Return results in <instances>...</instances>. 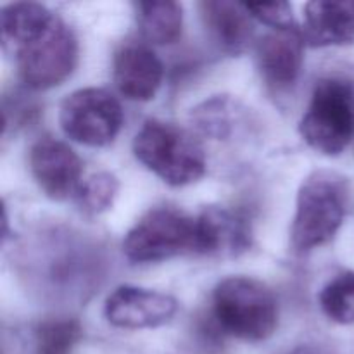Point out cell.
Here are the masks:
<instances>
[{"label":"cell","instance_id":"obj_1","mask_svg":"<svg viewBox=\"0 0 354 354\" xmlns=\"http://www.w3.org/2000/svg\"><path fill=\"white\" fill-rule=\"evenodd\" d=\"M133 154L145 168L173 187L197 182L206 171L203 145L189 131L158 120L147 121L135 135Z\"/></svg>","mask_w":354,"mask_h":354},{"label":"cell","instance_id":"obj_2","mask_svg":"<svg viewBox=\"0 0 354 354\" xmlns=\"http://www.w3.org/2000/svg\"><path fill=\"white\" fill-rule=\"evenodd\" d=\"M218 324L232 337L248 342L268 339L279 324V304L272 290L249 277H228L213 294Z\"/></svg>","mask_w":354,"mask_h":354},{"label":"cell","instance_id":"obj_3","mask_svg":"<svg viewBox=\"0 0 354 354\" xmlns=\"http://www.w3.org/2000/svg\"><path fill=\"white\" fill-rule=\"evenodd\" d=\"M303 140L325 156H339L354 138V88L349 82L325 78L317 83L299 123Z\"/></svg>","mask_w":354,"mask_h":354},{"label":"cell","instance_id":"obj_4","mask_svg":"<svg viewBox=\"0 0 354 354\" xmlns=\"http://www.w3.org/2000/svg\"><path fill=\"white\" fill-rule=\"evenodd\" d=\"M346 216L344 185L325 171L308 176L297 192L290 237L297 251H311L335 237Z\"/></svg>","mask_w":354,"mask_h":354},{"label":"cell","instance_id":"obj_5","mask_svg":"<svg viewBox=\"0 0 354 354\" xmlns=\"http://www.w3.org/2000/svg\"><path fill=\"white\" fill-rule=\"evenodd\" d=\"M123 251L135 263H156L183 252H199L197 218L171 207L151 211L128 232Z\"/></svg>","mask_w":354,"mask_h":354},{"label":"cell","instance_id":"obj_6","mask_svg":"<svg viewBox=\"0 0 354 354\" xmlns=\"http://www.w3.org/2000/svg\"><path fill=\"white\" fill-rule=\"evenodd\" d=\"M19 76L30 88L45 90L64 82L78 61V40L71 28L55 17L54 23L16 52Z\"/></svg>","mask_w":354,"mask_h":354},{"label":"cell","instance_id":"obj_7","mask_svg":"<svg viewBox=\"0 0 354 354\" xmlns=\"http://www.w3.org/2000/svg\"><path fill=\"white\" fill-rule=\"evenodd\" d=\"M59 123L71 140L88 147H104L120 133L123 109L113 93L90 86L66 97Z\"/></svg>","mask_w":354,"mask_h":354},{"label":"cell","instance_id":"obj_8","mask_svg":"<svg viewBox=\"0 0 354 354\" xmlns=\"http://www.w3.org/2000/svg\"><path fill=\"white\" fill-rule=\"evenodd\" d=\"M178 303L168 294L135 286H121L106 299L104 315L118 328H154L171 320Z\"/></svg>","mask_w":354,"mask_h":354},{"label":"cell","instance_id":"obj_9","mask_svg":"<svg viewBox=\"0 0 354 354\" xmlns=\"http://www.w3.org/2000/svg\"><path fill=\"white\" fill-rule=\"evenodd\" d=\"M30 169L41 192L54 201L78 194L82 187V161L64 142L41 138L30 151Z\"/></svg>","mask_w":354,"mask_h":354},{"label":"cell","instance_id":"obj_10","mask_svg":"<svg viewBox=\"0 0 354 354\" xmlns=\"http://www.w3.org/2000/svg\"><path fill=\"white\" fill-rule=\"evenodd\" d=\"M303 38L313 47L354 44V0H313L304 6Z\"/></svg>","mask_w":354,"mask_h":354},{"label":"cell","instance_id":"obj_11","mask_svg":"<svg viewBox=\"0 0 354 354\" xmlns=\"http://www.w3.org/2000/svg\"><path fill=\"white\" fill-rule=\"evenodd\" d=\"M162 64L158 55L145 47L130 45L114 59L113 78L116 88L128 100L147 102L154 99L162 82Z\"/></svg>","mask_w":354,"mask_h":354},{"label":"cell","instance_id":"obj_12","mask_svg":"<svg viewBox=\"0 0 354 354\" xmlns=\"http://www.w3.org/2000/svg\"><path fill=\"white\" fill-rule=\"evenodd\" d=\"M304 38L296 30L273 31L259 40L256 54L263 78L273 86H289L303 68Z\"/></svg>","mask_w":354,"mask_h":354},{"label":"cell","instance_id":"obj_13","mask_svg":"<svg viewBox=\"0 0 354 354\" xmlns=\"http://www.w3.org/2000/svg\"><path fill=\"white\" fill-rule=\"evenodd\" d=\"M199 252L237 256L251 245V228L241 214L225 207H206L197 218Z\"/></svg>","mask_w":354,"mask_h":354},{"label":"cell","instance_id":"obj_14","mask_svg":"<svg viewBox=\"0 0 354 354\" xmlns=\"http://www.w3.org/2000/svg\"><path fill=\"white\" fill-rule=\"evenodd\" d=\"M199 9L207 31L225 50L241 52L252 38V16L245 3L207 0Z\"/></svg>","mask_w":354,"mask_h":354},{"label":"cell","instance_id":"obj_15","mask_svg":"<svg viewBox=\"0 0 354 354\" xmlns=\"http://www.w3.org/2000/svg\"><path fill=\"white\" fill-rule=\"evenodd\" d=\"M57 16L37 2L9 3L0 14L3 45L14 52L40 37Z\"/></svg>","mask_w":354,"mask_h":354},{"label":"cell","instance_id":"obj_16","mask_svg":"<svg viewBox=\"0 0 354 354\" xmlns=\"http://www.w3.org/2000/svg\"><path fill=\"white\" fill-rule=\"evenodd\" d=\"M137 12L142 33L152 44H175L182 37L183 9L178 2H140Z\"/></svg>","mask_w":354,"mask_h":354},{"label":"cell","instance_id":"obj_17","mask_svg":"<svg viewBox=\"0 0 354 354\" xmlns=\"http://www.w3.org/2000/svg\"><path fill=\"white\" fill-rule=\"evenodd\" d=\"M322 311L339 325L354 324V272L335 275L318 296Z\"/></svg>","mask_w":354,"mask_h":354},{"label":"cell","instance_id":"obj_18","mask_svg":"<svg viewBox=\"0 0 354 354\" xmlns=\"http://www.w3.org/2000/svg\"><path fill=\"white\" fill-rule=\"evenodd\" d=\"M120 190V182L113 173H95L82 183L78 190V203L85 213L99 214L113 206Z\"/></svg>","mask_w":354,"mask_h":354},{"label":"cell","instance_id":"obj_19","mask_svg":"<svg viewBox=\"0 0 354 354\" xmlns=\"http://www.w3.org/2000/svg\"><path fill=\"white\" fill-rule=\"evenodd\" d=\"M82 337L76 320H57L41 325L37 332V354H71Z\"/></svg>","mask_w":354,"mask_h":354},{"label":"cell","instance_id":"obj_20","mask_svg":"<svg viewBox=\"0 0 354 354\" xmlns=\"http://www.w3.org/2000/svg\"><path fill=\"white\" fill-rule=\"evenodd\" d=\"M254 19L275 28V31L296 30L294 28L292 6L289 2H273V3H245Z\"/></svg>","mask_w":354,"mask_h":354},{"label":"cell","instance_id":"obj_21","mask_svg":"<svg viewBox=\"0 0 354 354\" xmlns=\"http://www.w3.org/2000/svg\"><path fill=\"white\" fill-rule=\"evenodd\" d=\"M196 118L199 127L206 133L214 135V137H223L227 133L225 128H228V118L225 113L223 100H213L206 104L204 111H196Z\"/></svg>","mask_w":354,"mask_h":354},{"label":"cell","instance_id":"obj_22","mask_svg":"<svg viewBox=\"0 0 354 354\" xmlns=\"http://www.w3.org/2000/svg\"><path fill=\"white\" fill-rule=\"evenodd\" d=\"M289 354H317V353L311 351V349H308V348H301V349H296V351H292Z\"/></svg>","mask_w":354,"mask_h":354}]
</instances>
